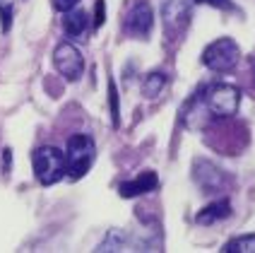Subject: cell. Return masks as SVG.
I'll return each instance as SVG.
<instances>
[{
	"label": "cell",
	"mask_w": 255,
	"mask_h": 253,
	"mask_svg": "<svg viewBox=\"0 0 255 253\" xmlns=\"http://www.w3.org/2000/svg\"><path fill=\"white\" fill-rule=\"evenodd\" d=\"M97 157V145L89 135H72L65 150V174L70 179H82Z\"/></svg>",
	"instance_id": "obj_1"
},
{
	"label": "cell",
	"mask_w": 255,
	"mask_h": 253,
	"mask_svg": "<svg viewBox=\"0 0 255 253\" xmlns=\"http://www.w3.org/2000/svg\"><path fill=\"white\" fill-rule=\"evenodd\" d=\"M202 99H205V106H207V111L212 113V116H217V118H231L234 113L239 111L241 92L234 84L217 82L205 89Z\"/></svg>",
	"instance_id": "obj_2"
},
{
	"label": "cell",
	"mask_w": 255,
	"mask_h": 253,
	"mask_svg": "<svg viewBox=\"0 0 255 253\" xmlns=\"http://www.w3.org/2000/svg\"><path fill=\"white\" fill-rule=\"evenodd\" d=\"M31 162H34V174L41 186H53L65 176V155L58 147H51V145L39 147L31 157Z\"/></svg>",
	"instance_id": "obj_3"
},
{
	"label": "cell",
	"mask_w": 255,
	"mask_h": 253,
	"mask_svg": "<svg viewBox=\"0 0 255 253\" xmlns=\"http://www.w3.org/2000/svg\"><path fill=\"white\" fill-rule=\"evenodd\" d=\"M239 60H241V48H239V43L234 39H229V36L212 41L205 48V53H202V63L214 72L234 70L239 65Z\"/></svg>",
	"instance_id": "obj_4"
},
{
	"label": "cell",
	"mask_w": 255,
	"mask_h": 253,
	"mask_svg": "<svg viewBox=\"0 0 255 253\" xmlns=\"http://www.w3.org/2000/svg\"><path fill=\"white\" fill-rule=\"evenodd\" d=\"M161 17H164L166 39L169 41L178 39L190 24V0H164Z\"/></svg>",
	"instance_id": "obj_5"
},
{
	"label": "cell",
	"mask_w": 255,
	"mask_h": 253,
	"mask_svg": "<svg viewBox=\"0 0 255 253\" xmlns=\"http://www.w3.org/2000/svg\"><path fill=\"white\" fill-rule=\"evenodd\" d=\"M53 63H56V70L60 72L68 82L80 80L82 72H85V56L80 53L77 46H72V43H68V41L60 43V46L56 48Z\"/></svg>",
	"instance_id": "obj_6"
},
{
	"label": "cell",
	"mask_w": 255,
	"mask_h": 253,
	"mask_svg": "<svg viewBox=\"0 0 255 253\" xmlns=\"http://www.w3.org/2000/svg\"><path fill=\"white\" fill-rule=\"evenodd\" d=\"M152 24H154V12L152 7L140 0L135 2V7L128 12V19H126V31L130 36H137V39H147L149 31H152Z\"/></svg>",
	"instance_id": "obj_7"
},
{
	"label": "cell",
	"mask_w": 255,
	"mask_h": 253,
	"mask_svg": "<svg viewBox=\"0 0 255 253\" xmlns=\"http://www.w3.org/2000/svg\"><path fill=\"white\" fill-rule=\"evenodd\" d=\"M193 179H195V183H198L205 193H210V191H219V188L224 186V181H227V179H224V174L214 167V164L205 162V159H198V162L193 164Z\"/></svg>",
	"instance_id": "obj_8"
},
{
	"label": "cell",
	"mask_w": 255,
	"mask_h": 253,
	"mask_svg": "<svg viewBox=\"0 0 255 253\" xmlns=\"http://www.w3.org/2000/svg\"><path fill=\"white\" fill-rule=\"evenodd\" d=\"M156 183H159V176H156V171H142L137 179H132V181H123L118 186V191H121V196L123 198H135V196H144V193H149V191H154Z\"/></svg>",
	"instance_id": "obj_9"
},
{
	"label": "cell",
	"mask_w": 255,
	"mask_h": 253,
	"mask_svg": "<svg viewBox=\"0 0 255 253\" xmlns=\"http://www.w3.org/2000/svg\"><path fill=\"white\" fill-rule=\"evenodd\" d=\"M229 212H231V203H229V200H217V203L202 208V210L195 215V222H198V225H212L217 220H224Z\"/></svg>",
	"instance_id": "obj_10"
},
{
	"label": "cell",
	"mask_w": 255,
	"mask_h": 253,
	"mask_svg": "<svg viewBox=\"0 0 255 253\" xmlns=\"http://www.w3.org/2000/svg\"><path fill=\"white\" fill-rule=\"evenodd\" d=\"M63 27H65V31L70 34V36H80V34H85L87 29V14L82 12V10H68V14H65V19H63Z\"/></svg>",
	"instance_id": "obj_11"
},
{
	"label": "cell",
	"mask_w": 255,
	"mask_h": 253,
	"mask_svg": "<svg viewBox=\"0 0 255 253\" xmlns=\"http://www.w3.org/2000/svg\"><path fill=\"white\" fill-rule=\"evenodd\" d=\"M164 84H166V75L164 72H149L144 77V82H142V94L147 99L159 97V92L164 89Z\"/></svg>",
	"instance_id": "obj_12"
},
{
	"label": "cell",
	"mask_w": 255,
	"mask_h": 253,
	"mask_svg": "<svg viewBox=\"0 0 255 253\" xmlns=\"http://www.w3.org/2000/svg\"><path fill=\"white\" fill-rule=\"evenodd\" d=\"M224 253H255V234H246L239 239H231L222 249Z\"/></svg>",
	"instance_id": "obj_13"
},
{
	"label": "cell",
	"mask_w": 255,
	"mask_h": 253,
	"mask_svg": "<svg viewBox=\"0 0 255 253\" xmlns=\"http://www.w3.org/2000/svg\"><path fill=\"white\" fill-rule=\"evenodd\" d=\"M109 101H111V123L118 128V123H121V104H118V89H116L114 80L109 82Z\"/></svg>",
	"instance_id": "obj_14"
},
{
	"label": "cell",
	"mask_w": 255,
	"mask_h": 253,
	"mask_svg": "<svg viewBox=\"0 0 255 253\" xmlns=\"http://www.w3.org/2000/svg\"><path fill=\"white\" fill-rule=\"evenodd\" d=\"M99 251H126L123 234H121V232H111V234H109V239L99 246Z\"/></svg>",
	"instance_id": "obj_15"
},
{
	"label": "cell",
	"mask_w": 255,
	"mask_h": 253,
	"mask_svg": "<svg viewBox=\"0 0 255 253\" xmlns=\"http://www.w3.org/2000/svg\"><path fill=\"white\" fill-rule=\"evenodd\" d=\"M106 19V5L104 0H97V10H94V27H101Z\"/></svg>",
	"instance_id": "obj_16"
},
{
	"label": "cell",
	"mask_w": 255,
	"mask_h": 253,
	"mask_svg": "<svg viewBox=\"0 0 255 253\" xmlns=\"http://www.w3.org/2000/svg\"><path fill=\"white\" fill-rule=\"evenodd\" d=\"M77 2H80V0H53V7L60 10V12H68L72 7H77Z\"/></svg>",
	"instance_id": "obj_17"
},
{
	"label": "cell",
	"mask_w": 255,
	"mask_h": 253,
	"mask_svg": "<svg viewBox=\"0 0 255 253\" xmlns=\"http://www.w3.org/2000/svg\"><path fill=\"white\" fill-rule=\"evenodd\" d=\"M198 2L212 5V7H222V10H229V7H231V2H229V0H198Z\"/></svg>",
	"instance_id": "obj_18"
},
{
	"label": "cell",
	"mask_w": 255,
	"mask_h": 253,
	"mask_svg": "<svg viewBox=\"0 0 255 253\" xmlns=\"http://www.w3.org/2000/svg\"><path fill=\"white\" fill-rule=\"evenodd\" d=\"M10 14H12L10 7H2V29H10Z\"/></svg>",
	"instance_id": "obj_19"
}]
</instances>
